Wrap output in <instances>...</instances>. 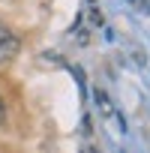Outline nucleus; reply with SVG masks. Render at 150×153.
Here are the masks:
<instances>
[{
  "instance_id": "nucleus-2",
  "label": "nucleus",
  "mask_w": 150,
  "mask_h": 153,
  "mask_svg": "<svg viewBox=\"0 0 150 153\" xmlns=\"http://www.w3.org/2000/svg\"><path fill=\"white\" fill-rule=\"evenodd\" d=\"M3 117H6V105H3V99H0V123H3Z\"/></svg>"
},
{
  "instance_id": "nucleus-3",
  "label": "nucleus",
  "mask_w": 150,
  "mask_h": 153,
  "mask_svg": "<svg viewBox=\"0 0 150 153\" xmlns=\"http://www.w3.org/2000/svg\"><path fill=\"white\" fill-rule=\"evenodd\" d=\"M132 3H138V0H132Z\"/></svg>"
},
{
  "instance_id": "nucleus-1",
  "label": "nucleus",
  "mask_w": 150,
  "mask_h": 153,
  "mask_svg": "<svg viewBox=\"0 0 150 153\" xmlns=\"http://www.w3.org/2000/svg\"><path fill=\"white\" fill-rule=\"evenodd\" d=\"M18 51H21V39L0 21V66H6V63H12L15 57H18Z\"/></svg>"
}]
</instances>
